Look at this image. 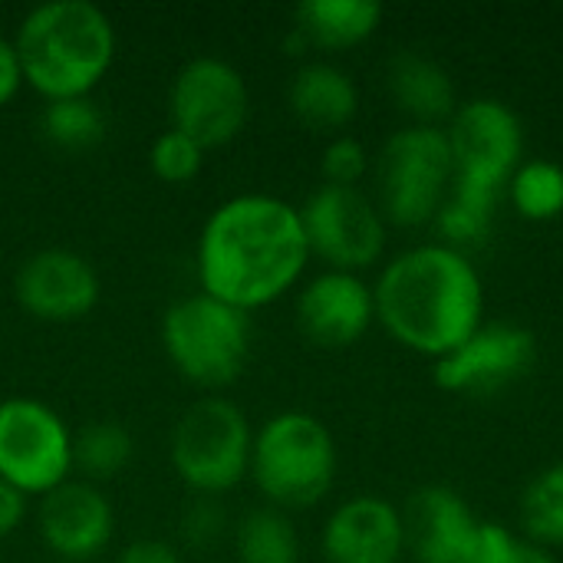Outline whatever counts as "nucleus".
Listing matches in <instances>:
<instances>
[{
    "label": "nucleus",
    "mask_w": 563,
    "mask_h": 563,
    "mask_svg": "<svg viewBox=\"0 0 563 563\" xmlns=\"http://www.w3.org/2000/svg\"><path fill=\"white\" fill-rule=\"evenodd\" d=\"M307 264L300 205L267 191L224 198L205 218L195 244L198 290L247 313L294 290Z\"/></svg>",
    "instance_id": "f257e3e1"
},
{
    "label": "nucleus",
    "mask_w": 563,
    "mask_h": 563,
    "mask_svg": "<svg viewBox=\"0 0 563 563\" xmlns=\"http://www.w3.org/2000/svg\"><path fill=\"white\" fill-rule=\"evenodd\" d=\"M376 320L406 350L442 360L485 323V284L465 251L426 241L399 251L373 284Z\"/></svg>",
    "instance_id": "f03ea898"
},
{
    "label": "nucleus",
    "mask_w": 563,
    "mask_h": 563,
    "mask_svg": "<svg viewBox=\"0 0 563 563\" xmlns=\"http://www.w3.org/2000/svg\"><path fill=\"white\" fill-rule=\"evenodd\" d=\"M23 82L43 99L92 96L115 59V23L92 0H43L10 36Z\"/></svg>",
    "instance_id": "7ed1b4c3"
},
{
    "label": "nucleus",
    "mask_w": 563,
    "mask_h": 563,
    "mask_svg": "<svg viewBox=\"0 0 563 563\" xmlns=\"http://www.w3.org/2000/svg\"><path fill=\"white\" fill-rule=\"evenodd\" d=\"M336 439L313 412L284 409L254 429L247 478L271 508L290 515L320 505L336 482Z\"/></svg>",
    "instance_id": "20e7f679"
},
{
    "label": "nucleus",
    "mask_w": 563,
    "mask_h": 563,
    "mask_svg": "<svg viewBox=\"0 0 563 563\" xmlns=\"http://www.w3.org/2000/svg\"><path fill=\"white\" fill-rule=\"evenodd\" d=\"M158 336L175 373L191 386L214 393L244 373L254 327L247 310L195 290L165 307Z\"/></svg>",
    "instance_id": "39448f33"
},
{
    "label": "nucleus",
    "mask_w": 563,
    "mask_h": 563,
    "mask_svg": "<svg viewBox=\"0 0 563 563\" xmlns=\"http://www.w3.org/2000/svg\"><path fill=\"white\" fill-rule=\"evenodd\" d=\"M445 135L455 162L449 201L482 218H495L501 191L525 155L521 119L501 99L482 96L455 109Z\"/></svg>",
    "instance_id": "423d86ee"
},
{
    "label": "nucleus",
    "mask_w": 563,
    "mask_h": 563,
    "mask_svg": "<svg viewBox=\"0 0 563 563\" xmlns=\"http://www.w3.org/2000/svg\"><path fill=\"white\" fill-rule=\"evenodd\" d=\"M254 426L228 396L195 399L175 422L168 459L191 495L221 498L234 492L251 468Z\"/></svg>",
    "instance_id": "0eeeda50"
},
{
    "label": "nucleus",
    "mask_w": 563,
    "mask_h": 563,
    "mask_svg": "<svg viewBox=\"0 0 563 563\" xmlns=\"http://www.w3.org/2000/svg\"><path fill=\"white\" fill-rule=\"evenodd\" d=\"M455 162L442 125H402L373 158V181L386 224L426 228L449 198Z\"/></svg>",
    "instance_id": "6e6552de"
},
{
    "label": "nucleus",
    "mask_w": 563,
    "mask_h": 563,
    "mask_svg": "<svg viewBox=\"0 0 563 563\" xmlns=\"http://www.w3.org/2000/svg\"><path fill=\"white\" fill-rule=\"evenodd\" d=\"M0 478L26 498H43L73 478V432L49 402L0 399Z\"/></svg>",
    "instance_id": "1a4fd4ad"
},
{
    "label": "nucleus",
    "mask_w": 563,
    "mask_h": 563,
    "mask_svg": "<svg viewBox=\"0 0 563 563\" xmlns=\"http://www.w3.org/2000/svg\"><path fill=\"white\" fill-rule=\"evenodd\" d=\"M251 115V89L244 73L218 56L198 53L178 66L168 86V119L172 129L198 139L205 148L228 145L241 135Z\"/></svg>",
    "instance_id": "9d476101"
},
{
    "label": "nucleus",
    "mask_w": 563,
    "mask_h": 563,
    "mask_svg": "<svg viewBox=\"0 0 563 563\" xmlns=\"http://www.w3.org/2000/svg\"><path fill=\"white\" fill-rule=\"evenodd\" d=\"M310 257H320L330 271L360 274L379 264L386 251V218L373 195L363 188L317 185L300 205Z\"/></svg>",
    "instance_id": "9b49d317"
},
{
    "label": "nucleus",
    "mask_w": 563,
    "mask_h": 563,
    "mask_svg": "<svg viewBox=\"0 0 563 563\" xmlns=\"http://www.w3.org/2000/svg\"><path fill=\"white\" fill-rule=\"evenodd\" d=\"M16 303L43 323H73L96 310L102 280L96 264L69 247H40L13 274Z\"/></svg>",
    "instance_id": "f8f14e48"
},
{
    "label": "nucleus",
    "mask_w": 563,
    "mask_h": 563,
    "mask_svg": "<svg viewBox=\"0 0 563 563\" xmlns=\"http://www.w3.org/2000/svg\"><path fill=\"white\" fill-rule=\"evenodd\" d=\"M538 360V340L518 323H482L459 350L435 360L432 379L445 393L485 396L518 383Z\"/></svg>",
    "instance_id": "ddd939ff"
},
{
    "label": "nucleus",
    "mask_w": 563,
    "mask_h": 563,
    "mask_svg": "<svg viewBox=\"0 0 563 563\" xmlns=\"http://www.w3.org/2000/svg\"><path fill=\"white\" fill-rule=\"evenodd\" d=\"M36 531L56 563H89L109 548L115 534V511L99 485L69 478L40 498Z\"/></svg>",
    "instance_id": "4468645a"
},
{
    "label": "nucleus",
    "mask_w": 563,
    "mask_h": 563,
    "mask_svg": "<svg viewBox=\"0 0 563 563\" xmlns=\"http://www.w3.org/2000/svg\"><path fill=\"white\" fill-rule=\"evenodd\" d=\"M297 327L320 350H346L376 323L373 287L350 271H320L297 290Z\"/></svg>",
    "instance_id": "2eb2a0df"
},
{
    "label": "nucleus",
    "mask_w": 563,
    "mask_h": 563,
    "mask_svg": "<svg viewBox=\"0 0 563 563\" xmlns=\"http://www.w3.org/2000/svg\"><path fill=\"white\" fill-rule=\"evenodd\" d=\"M320 551L327 563H399L406 554L402 511L379 495L346 498L323 521Z\"/></svg>",
    "instance_id": "dca6fc26"
},
{
    "label": "nucleus",
    "mask_w": 563,
    "mask_h": 563,
    "mask_svg": "<svg viewBox=\"0 0 563 563\" xmlns=\"http://www.w3.org/2000/svg\"><path fill=\"white\" fill-rule=\"evenodd\" d=\"M406 551H412L416 563H468L482 521L468 508V501L445 488L429 485L419 488L406 511Z\"/></svg>",
    "instance_id": "f3484780"
},
{
    "label": "nucleus",
    "mask_w": 563,
    "mask_h": 563,
    "mask_svg": "<svg viewBox=\"0 0 563 563\" xmlns=\"http://www.w3.org/2000/svg\"><path fill=\"white\" fill-rule=\"evenodd\" d=\"M287 106L307 129L340 132L360 112V86L343 66L330 59H307L290 76Z\"/></svg>",
    "instance_id": "a211bd4d"
},
{
    "label": "nucleus",
    "mask_w": 563,
    "mask_h": 563,
    "mask_svg": "<svg viewBox=\"0 0 563 563\" xmlns=\"http://www.w3.org/2000/svg\"><path fill=\"white\" fill-rule=\"evenodd\" d=\"M386 86L399 112L412 119V125H439L452 119L459 109L455 82L449 69L416 49H402L389 59Z\"/></svg>",
    "instance_id": "6ab92c4d"
},
{
    "label": "nucleus",
    "mask_w": 563,
    "mask_h": 563,
    "mask_svg": "<svg viewBox=\"0 0 563 563\" xmlns=\"http://www.w3.org/2000/svg\"><path fill=\"white\" fill-rule=\"evenodd\" d=\"M383 23L376 0H303L294 10V33L307 49H353L366 43Z\"/></svg>",
    "instance_id": "aec40b11"
},
{
    "label": "nucleus",
    "mask_w": 563,
    "mask_h": 563,
    "mask_svg": "<svg viewBox=\"0 0 563 563\" xmlns=\"http://www.w3.org/2000/svg\"><path fill=\"white\" fill-rule=\"evenodd\" d=\"M135 459V435L115 419H92L73 432V472L102 485L119 478Z\"/></svg>",
    "instance_id": "412c9836"
},
{
    "label": "nucleus",
    "mask_w": 563,
    "mask_h": 563,
    "mask_svg": "<svg viewBox=\"0 0 563 563\" xmlns=\"http://www.w3.org/2000/svg\"><path fill=\"white\" fill-rule=\"evenodd\" d=\"M238 563H300V534L287 511L261 505L251 508L234 528Z\"/></svg>",
    "instance_id": "4be33fe9"
},
{
    "label": "nucleus",
    "mask_w": 563,
    "mask_h": 563,
    "mask_svg": "<svg viewBox=\"0 0 563 563\" xmlns=\"http://www.w3.org/2000/svg\"><path fill=\"white\" fill-rule=\"evenodd\" d=\"M109 119L92 96L46 99L40 109V132L49 145L66 152H86L106 139Z\"/></svg>",
    "instance_id": "5701e85b"
},
{
    "label": "nucleus",
    "mask_w": 563,
    "mask_h": 563,
    "mask_svg": "<svg viewBox=\"0 0 563 563\" xmlns=\"http://www.w3.org/2000/svg\"><path fill=\"white\" fill-rule=\"evenodd\" d=\"M521 528L528 541L554 551L563 548V462L534 475L521 495Z\"/></svg>",
    "instance_id": "b1692460"
},
{
    "label": "nucleus",
    "mask_w": 563,
    "mask_h": 563,
    "mask_svg": "<svg viewBox=\"0 0 563 563\" xmlns=\"http://www.w3.org/2000/svg\"><path fill=\"white\" fill-rule=\"evenodd\" d=\"M515 211L528 221H554L563 214V168L551 158L521 162L508 181Z\"/></svg>",
    "instance_id": "393cba45"
},
{
    "label": "nucleus",
    "mask_w": 563,
    "mask_h": 563,
    "mask_svg": "<svg viewBox=\"0 0 563 563\" xmlns=\"http://www.w3.org/2000/svg\"><path fill=\"white\" fill-rule=\"evenodd\" d=\"M205 155H208V148L198 139L168 125L148 145V168L155 178H162L168 185H185V181L198 178V172L205 168Z\"/></svg>",
    "instance_id": "a878e982"
},
{
    "label": "nucleus",
    "mask_w": 563,
    "mask_h": 563,
    "mask_svg": "<svg viewBox=\"0 0 563 563\" xmlns=\"http://www.w3.org/2000/svg\"><path fill=\"white\" fill-rule=\"evenodd\" d=\"M373 168V158L366 152V145L356 139V135H333L327 145H323V155H320V175H323V185H343V188H360V181L369 175Z\"/></svg>",
    "instance_id": "bb28decb"
},
{
    "label": "nucleus",
    "mask_w": 563,
    "mask_h": 563,
    "mask_svg": "<svg viewBox=\"0 0 563 563\" xmlns=\"http://www.w3.org/2000/svg\"><path fill=\"white\" fill-rule=\"evenodd\" d=\"M224 528H228V518L218 498L195 495L181 511V544L191 551L214 548L224 538Z\"/></svg>",
    "instance_id": "cd10ccee"
},
{
    "label": "nucleus",
    "mask_w": 563,
    "mask_h": 563,
    "mask_svg": "<svg viewBox=\"0 0 563 563\" xmlns=\"http://www.w3.org/2000/svg\"><path fill=\"white\" fill-rule=\"evenodd\" d=\"M115 563H185V558H181V548H175L168 541L139 538V541H132V544H125L119 551Z\"/></svg>",
    "instance_id": "c85d7f7f"
},
{
    "label": "nucleus",
    "mask_w": 563,
    "mask_h": 563,
    "mask_svg": "<svg viewBox=\"0 0 563 563\" xmlns=\"http://www.w3.org/2000/svg\"><path fill=\"white\" fill-rule=\"evenodd\" d=\"M26 495H20L13 485L0 478V541L10 538L23 521H26Z\"/></svg>",
    "instance_id": "c756f323"
},
{
    "label": "nucleus",
    "mask_w": 563,
    "mask_h": 563,
    "mask_svg": "<svg viewBox=\"0 0 563 563\" xmlns=\"http://www.w3.org/2000/svg\"><path fill=\"white\" fill-rule=\"evenodd\" d=\"M20 86H23V73H20V59H16L13 40L0 33V109L16 96Z\"/></svg>",
    "instance_id": "7c9ffc66"
},
{
    "label": "nucleus",
    "mask_w": 563,
    "mask_h": 563,
    "mask_svg": "<svg viewBox=\"0 0 563 563\" xmlns=\"http://www.w3.org/2000/svg\"><path fill=\"white\" fill-rule=\"evenodd\" d=\"M515 563H561V561H558V554H554V551H548V548H541V544H534V541L521 538L518 554H515Z\"/></svg>",
    "instance_id": "2f4dec72"
}]
</instances>
